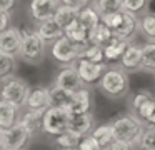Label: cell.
<instances>
[{
    "label": "cell",
    "instance_id": "cell-18",
    "mask_svg": "<svg viewBox=\"0 0 155 150\" xmlns=\"http://www.w3.org/2000/svg\"><path fill=\"white\" fill-rule=\"evenodd\" d=\"M138 15L132 12H127L124 10V20H122L120 27L115 30V35L118 38H125V40H130L132 42V37L138 32Z\"/></svg>",
    "mask_w": 155,
    "mask_h": 150
},
{
    "label": "cell",
    "instance_id": "cell-10",
    "mask_svg": "<svg viewBox=\"0 0 155 150\" xmlns=\"http://www.w3.org/2000/svg\"><path fill=\"white\" fill-rule=\"evenodd\" d=\"M54 83H57L58 87H62V88L68 90V92H72V93L78 92V90L84 88V87H87L84 83V80L80 78V75H78V72H77V68H75L74 63L64 67V68L57 73Z\"/></svg>",
    "mask_w": 155,
    "mask_h": 150
},
{
    "label": "cell",
    "instance_id": "cell-40",
    "mask_svg": "<svg viewBox=\"0 0 155 150\" xmlns=\"http://www.w3.org/2000/svg\"><path fill=\"white\" fill-rule=\"evenodd\" d=\"M10 28V12H2L0 10V32Z\"/></svg>",
    "mask_w": 155,
    "mask_h": 150
},
{
    "label": "cell",
    "instance_id": "cell-21",
    "mask_svg": "<svg viewBox=\"0 0 155 150\" xmlns=\"http://www.w3.org/2000/svg\"><path fill=\"white\" fill-rule=\"evenodd\" d=\"M130 40H125V38H115L112 43H108L107 47H105V62L107 63H112V65H115V63L120 62L122 55L125 53V50H127V47L130 45Z\"/></svg>",
    "mask_w": 155,
    "mask_h": 150
},
{
    "label": "cell",
    "instance_id": "cell-9",
    "mask_svg": "<svg viewBox=\"0 0 155 150\" xmlns=\"http://www.w3.org/2000/svg\"><path fill=\"white\" fill-rule=\"evenodd\" d=\"M20 50H22V28L10 27V28L0 32V53L20 57Z\"/></svg>",
    "mask_w": 155,
    "mask_h": 150
},
{
    "label": "cell",
    "instance_id": "cell-37",
    "mask_svg": "<svg viewBox=\"0 0 155 150\" xmlns=\"http://www.w3.org/2000/svg\"><path fill=\"white\" fill-rule=\"evenodd\" d=\"M78 150H102V147H100V143H98V140L95 138L92 133H88V135L82 137Z\"/></svg>",
    "mask_w": 155,
    "mask_h": 150
},
{
    "label": "cell",
    "instance_id": "cell-22",
    "mask_svg": "<svg viewBox=\"0 0 155 150\" xmlns=\"http://www.w3.org/2000/svg\"><path fill=\"white\" fill-rule=\"evenodd\" d=\"M88 33H90V32H88V30L85 28V27L82 25L78 20H77V22H74L72 25H68L67 28H65V35H67L74 43H77L80 48H85L87 45H90Z\"/></svg>",
    "mask_w": 155,
    "mask_h": 150
},
{
    "label": "cell",
    "instance_id": "cell-23",
    "mask_svg": "<svg viewBox=\"0 0 155 150\" xmlns=\"http://www.w3.org/2000/svg\"><path fill=\"white\" fill-rule=\"evenodd\" d=\"M78 22L90 32L92 28H95L102 22V13L97 10L95 5H87L85 8H82L78 12Z\"/></svg>",
    "mask_w": 155,
    "mask_h": 150
},
{
    "label": "cell",
    "instance_id": "cell-30",
    "mask_svg": "<svg viewBox=\"0 0 155 150\" xmlns=\"http://www.w3.org/2000/svg\"><path fill=\"white\" fill-rule=\"evenodd\" d=\"M142 58H143V70L155 73V40H147L142 45Z\"/></svg>",
    "mask_w": 155,
    "mask_h": 150
},
{
    "label": "cell",
    "instance_id": "cell-26",
    "mask_svg": "<svg viewBox=\"0 0 155 150\" xmlns=\"http://www.w3.org/2000/svg\"><path fill=\"white\" fill-rule=\"evenodd\" d=\"M92 135L98 140L102 148H108L117 140L115 138V133H114V128H112V123H102V125L95 127L92 130Z\"/></svg>",
    "mask_w": 155,
    "mask_h": 150
},
{
    "label": "cell",
    "instance_id": "cell-24",
    "mask_svg": "<svg viewBox=\"0 0 155 150\" xmlns=\"http://www.w3.org/2000/svg\"><path fill=\"white\" fill-rule=\"evenodd\" d=\"M48 95H50V105L52 107H65L67 108L70 100H72V92L58 87L57 83H52L48 87Z\"/></svg>",
    "mask_w": 155,
    "mask_h": 150
},
{
    "label": "cell",
    "instance_id": "cell-25",
    "mask_svg": "<svg viewBox=\"0 0 155 150\" xmlns=\"http://www.w3.org/2000/svg\"><path fill=\"white\" fill-rule=\"evenodd\" d=\"M54 18H55V22H57L58 25L65 30L68 25H72L74 22H77V20H78V10H75V8H72V7H68V5L60 3V7L57 8Z\"/></svg>",
    "mask_w": 155,
    "mask_h": 150
},
{
    "label": "cell",
    "instance_id": "cell-29",
    "mask_svg": "<svg viewBox=\"0 0 155 150\" xmlns=\"http://www.w3.org/2000/svg\"><path fill=\"white\" fill-rule=\"evenodd\" d=\"M80 140H82V135L72 132V130H67V132L55 137V145L60 150H75L80 145Z\"/></svg>",
    "mask_w": 155,
    "mask_h": 150
},
{
    "label": "cell",
    "instance_id": "cell-35",
    "mask_svg": "<svg viewBox=\"0 0 155 150\" xmlns=\"http://www.w3.org/2000/svg\"><path fill=\"white\" fill-rule=\"evenodd\" d=\"M148 2L150 0H124V10L140 15L148 10Z\"/></svg>",
    "mask_w": 155,
    "mask_h": 150
},
{
    "label": "cell",
    "instance_id": "cell-43",
    "mask_svg": "<svg viewBox=\"0 0 155 150\" xmlns=\"http://www.w3.org/2000/svg\"><path fill=\"white\" fill-rule=\"evenodd\" d=\"M102 150H108V148H102Z\"/></svg>",
    "mask_w": 155,
    "mask_h": 150
},
{
    "label": "cell",
    "instance_id": "cell-28",
    "mask_svg": "<svg viewBox=\"0 0 155 150\" xmlns=\"http://www.w3.org/2000/svg\"><path fill=\"white\" fill-rule=\"evenodd\" d=\"M138 28L147 40H155V12H143L138 15Z\"/></svg>",
    "mask_w": 155,
    "mask_h": 150
},
{
    "label": "cell",
    "instance_id": "cell-6",
    "mask_svg": "<svg viewBox=\"0 0 155 150\" xmlns=\"http://www.w3.org/2000/svg\"><path fill=\"white\" fill-rule=\"evenodd\" d=\"M34 138L27 128L20 122L10 128H0V148L25 150L28 142Z\"/></svg>",
    "mask_w": 155,
    "mask_h": 150
},
{
    "label": "cell",
    "instance_id": "cell-42",
    "mask_svg": "<svg viewBox=\"0 0 155 150\" xmlns=\"http://www.w3.org/2000/svg\"><path fill=\"white\" fill-rule=\"evenodd\" d=\"M2 150H12V148H2Z\"/></svg>",
    "mask_w": 155,
    "mask_h": 150
},
{
    "label": "cell",
    "instance_id": "cell-32",
    "mask_svg": "<svg viewBox=\"0 0 155 150\" xmlns=\"http://www.w3.org/2000/svg\"><path fill=\"white\" fill-rule=\"evenodd\" d=\"M15 58H17V57L7 55V53H0V78L14 75L15 68H17Z\"/></svg>",
    "mask_w": 155,
    "mask_h": 150
},
{
    "label": "cell",
    "instance_id": "cell-33",
    "mask_svg": "<svg viewBox=\"0 0 155 150\" xmlns=\"http://www.w3.org/2000/svg\"><path fill=\"white\" fill-rule=\"evenodd\" d=\"M80 57H84V58H87V60H92V62L100 63V62H105V50L102 48V47H98V45L90 43V45H87L85 48H82Z\"/></svg>",
    "mask_w": 155,
    "mask_h": 150
},
{
    "label": "cell",
    "instance_id": "cell-2",
    "mask_svg": "<svg viewBox=\"0 0 155 150\" xmlns=\"http://www.w3.org/2000/svg\"><path fill=\"white\" fill-rule=\"evenodd\" d=\"M110 123H112V128H114L115 138L125 140V142L132 143V145H138L142 133H143L145 127H147V123L138 118L134 112L115 117Z\"/></svg>",
    "mask_w": 155,
    "mask_h": 150
},
{
    "label": "cell",
    "instance_id": "cell-41",
    "mask_svg": "<svg viewBox=\"0 0 155 150\" xmlns=\"http://www.w3.org/2000/svg\"><path fill=\"white\" fill-rule=\"evenodd\" d=\"M15 3H17V0H0V10L2 12H10Z\"/></svg>",
    "mask_w": 155,
    "mask_h": 150
},
{
    "label": "cell",
    "instance_id": "cell-17",
    "mask_svg": "<svg viewBox=\"0 0 155 150\" xmlns=\"http://www.w3.org/2000/svg\"><path fill=\"white\" fill-rule=\"evenodd\" d=\"M20 123L30 132L32 137L44 133V112L27 108V112H24L20 117Z\"/></svg>",
    "mask_w": 155,
    "mask_h": 150
},
{
    "label": "cell",
    "instance_id": "cell-3",
    "mask_svg": "<svg viewBox=\"0 0 155 150\" xmlns=\"http://www.w3.org/2000/svg\"><path fill=\"white\" fill-rule=\"evenodd\" d=\"M47 40L37 32V30L22 28V50L20 58L28 65H38L45 58L47 50Z\"/></svg>",
    "mask_w": 155,
    "mask_h": 150
},
{
    "label": "cell",
    "instance_id": "cell-12",
    "mask_svg": "<svg viewBox=\"0 0 155 150\" xmlns=\"http://www.w3.org/2000/svg\"><path fill=\"white\" fill-rule=\"evenodd\" d=\"M118 65L124 70H127L128 73L132 72H138V70H143V58H142V45H135L130 43L125 50V53L122 55Z\"/></svg>",
    "mask_w": 155,
    "mask_h": 150
},
{
    "label": "cell",
    "instance_id": "cell-8",
    "mask_svg": "<svg viewBox=\"0 0 155 150\" xmlns=\"http://www.w3.org/2000/svg\"><path fill=\"white\" fill-rule=\"evenodd\" d=\"M74 65H75V68H77L80 78L84 80V83L87 87L95 85V83L100 82L102 77H104V73H105V70L108 68L107 62L98 63V62L87 60V58H84V57H78V58L74 62Z\"/></svg>",
    "mask_w": 155,
    "mask_h": 150
},
{
    "label": "cell",
    "instance_id": "cell-38",
    "mask_svg": "<svg viewBox=\"0 0 155 150\" xmlns=\"http://www.w3.org/2000/svg\"><path fill=\"white\" fill-rule=\"evenodd\" d=\"M90 2H92V0H60V3L72 7V8L78 10V12H80L82 8H85L87 5H90Z\"/></svg>",
    "mask_w": 155,
    "mask_h": 150
},
{
    "label": "cell",
    "instance_id": "cell-5",
    "mask_svg": "<svg viewBox=\"0 0 155 150\" xmlns=\"http://www.w3.org/2000/svg\"><path fill=\"white\" fill-rule=\"evenodd\" d=\"M70 125V112L65 107H48L44 112V133L57 137L67 132Z\"/></svg>",
    "mask_w": 155,
    "mask_h": 150
},
{
    "label": "cell",
    "instance_id": "cell-19",
    "mask_svg": "<svg viewBox=\"0 0 155 150\" xmlns=\"http://www.w3.org/2000/svg\"><path fill=\"white\" fill-rule=\"evenodd\" d=\"M88 38H90V43L105 48L108 43H112L115 38H117V35H115V32L110 28V27H107L104 22H100L97 27H95V28L90 30Z\"/></svg>",
    "mask_w": 155,
    "mask_h": 150
},
{
    "label": "cell",
    "instance_id": "cell-20",
    "mask_svg": "<svg viewBox=\"0 0 155 150\" xmlns=\"http://www.w3.org/2000/svg\"><path fill=\"white\" fill-rule=\"evenodd\" d=\"M35 30H37V32L40 33L47 42H52V43H54L55 40H58L60 37L65 35V30L55 22V18H48V20H44V22H37Z\"/></svg>",
    "mask_w": 155,
    "mask_h": 150
},
{
    "label": "cell",
    "instance_id": "cell-13",
    "mask_svg": "<svg viewBox=\"0 0 155 150\" xmlns=\"http://www.w3.org/2000/svg\"><path fill=\"white\" fill-rule=\"evenodd\" d=\"M90 108H92V92L87 87L72 93V100L67 107V110L70 113H85L90 112Z\"/></svg>",
    "mask_w": 155,
    "mask_h": 150
},
{
    "label": "cell",
    "instance_id": "cell-14",
    "mask_svg": "<svg viewBox=\"0 0 155 150\" xmlns=\"http://www.w3.org/2000/svg\"><path fill=\"white\" fill-rule=\"evenodd\" d=\"M68 130L85 137L92 133L94 130V113L85 112V113H70V125Z\"/></svg>",
    "mask_w": 155,
    "mask_h": 150
},
{
    "label": "cell",
    "instance_id": "cell-7",
    "mask_svg": "<svg viewBox=\"0 0 155 150\" xmlns=\"http://www.w3.org/2000/svg\"><path fill=\"white\" fill-rule=\"evenodd\" d=\"M80 52H82V48L77 43L72 42L67 35L55 40L52 43V48H50V53L54 57V60L62 63V65H72L80 57Z\"/></svg>",
    "mask_w": 155,
    "mask_h": 150
},
{
    "label": "cell",
    "instance_id": "cell-39",
    "mask_svg": "<svg viewBox=\"0 0 155 150\" xmlns=\"http://www.w3.org/2000/svg\"><path fill=\"white\" fill-rule=\"evenodd\" d=\"M108 150H134V145L125 142V140H115V142L108 147Z\"/></svg>",
    "mask_w": 155,
    "mask_h": 150
},
{
    "label": "cell",
    "instance_id": "cell-11",
    "mask_svg": "<svg viewBox=\"0 0 155 150\" xmlns=\"http://www.w3.org/2000/svg\"><path fill=\"white\" fill-rule=\"evenodd\" d=\"M58 7H60V0H30L28 10L35 22H44L54 18Z\"/></svg>",
    "mask_w": 155,
    "mask_h": 150
},
{
    "label": "cell",
    "instance_id": "cell-31",
    "mask_svg": "<svg viewBox=\"0 0 155 150\" xmlns=\"http://www.w3.org/2000/svg\"><path fill=\"white\" fill-rule=\"evenodd\" d=\"M94 5L97 7V10L102 15L107 13H115L124 10V0H95Z\"/></svg>",
    "mask_w": 155,
    "mask_h": 150
},
{
    "label": "cell",
    "instance_id": "cell-36",
    "mask_svg": "<svg viewBox=\"0 0 155 150\" xmlns=\"http://www.w3.org/2000/svg\"><path fill=\"white\" fill-rule=\"evenodd\" d=\"M122 20H124V10L122 12H115V13H107V15H102V22L107 27H110L112 30H117L120 27Z\"/></svg>",
    "mask_w": 155,
    "mask_h": 150
},
{
    "label": "cell",
    "instance_id": "cell-16",
    "mask_svg": "<svg viewBox=\"0 0 155 150\" xmlns=\"http://www.w3.org/2000/svg\"><path fill=\"white\" fill-rule=\"evenodd\" d=\"M50 105V95H48V87H35L30 90V95L27 100V108L45 112Z\"/></svg>",
    "mask_w": 155,
    "mask_h": 150
},
{
    "label": "cell",
    "instance_id": "cell-15",
    "mask_svg": "<svg viewBox=\"0 0 155 150\" xmlns=\"http://www.w3.org/2000/svg\"><path fill=\"white\" fill-rule=\"evenodd\" d=\"M20 107L7 100H0V128H10L20 122Z\"/></svg>",
    "mask_w": 155,
    "mask_h": 150
},
{
    "label": "cell",
    "instance_id": "cell-34",
    "mask_svg": "<svg viewBox=\"0 0 155 150\" xmlns=\"http://www.w3.org/2000/svg\"><path fill=\"white\" fill-rule=\"evenodd\" d=\"M140 150H155V125H147L138 142Z\"/></svg>",
    "mask_w": 155,
    "mask_h": 150
},
{
    "label": "cell",
    "instance_id": "cell-27",
    "mask_svg": "<svg viewBox=\"0 0 155 150\" xmlns=\"http://www.w3.org/2000/svg\"><path fill=\"white\" fill-rule=\"evenodd\" d=\"M134 113L140 120H143L147 125H155V95H152L142 105H138L134 110Z\"/></svg>",
    "mask_w": 155,
    "mask_h": 150
},
{
    "label": "cell",
    "instance_id": "cell-4",
    "mask_svg": "<svg viewBox=\"0 0 155 150\" xmlns=\"http://www.w3.org/2000/svg\"><path fill=\"white\" fill-rule=\"evenodd\" d=\"M2 80V100H7L10 103H15L17 107L27 105L28 95H30V87L27 85V82H24L22 78L15 75L5 77Z\"/></svg>",
    "mask_w": 155,
    "mask_h": 150
},
{
    "label": "cell",
    "instance_id": "cell-1",
    "mask_svg": "<svg viewBox=\"0 0 155 150\" xmlns=\"http://www.w3.org/2000/svg\"><path fill=\"white\" fill-rule=\"evenodd\" d=\"M98 90L104 93L107 98L120 100L128 95L130 90V78L128 72L124 70L120 65L118 67H108L105 70L102 80L98 82Z\"/></svg>",
    "mask_w": 155,
    "mask_h": 150
}]
</instances>
